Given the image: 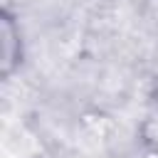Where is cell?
<instances>
[{
  "instance_id": "cell-1",
  "label": "cell",
  "mask_w": 158,
  "mask_h": 158,
  "mask_svg": "<svg viewBox=\"0 0 158 158\" xmlns=\"http://www.w3.org/2000/svg\"><path fill=\"white\" fill-rule=\"evenodd\" d=\"M25 62V40L20 20L10 7L0 10V77L10 79Z\"/></svg>"
},
{
  "instance_id": "cell-3",
  "label": "cell",
  "mask_w": 158,
  "mask_h": 158,
  "mask_svg": "<svg viewBox=\"0 0 158 158\" xmlns=\"http://www.w3.org/2000/svg\"><path fill=\"white\" fill-rule=\"evenodd\" d=\"M143 158H158V151H146Z\"/></svg>"
},
{
  "instance_id": "cell-2",
  "label": "cell",
  "mask_w": 158,
  "mask_h": 158,
  "mask_svg": "<svg viewBox=\"0 0 158 158\" xmlns=\"http://www.w3.org/2000/svg\"><path fill=\"white\" fill-rule=\"evenodd\" d=\"M151 109L158 111V77H156L153 84H151Z\"/></svg>"
}]
</instances>
